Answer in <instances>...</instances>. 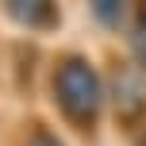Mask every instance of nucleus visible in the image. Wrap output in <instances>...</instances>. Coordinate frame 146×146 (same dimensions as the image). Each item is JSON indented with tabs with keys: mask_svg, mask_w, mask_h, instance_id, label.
<instances>
[{
	"mask_svg": "<svg viewBox=\"0 0 146 146\" xmlns=\"http://www.w3.org/2000/svg\"><path fill=\"white\" fill-rule=\"evenodd\" d=\"M8 8L31 27H42V19H50V0H8Z\"/></svg>",
	"mask_w": 146,
	"mask_h": 146,
	"instance_id": "obj_2",
	"label": "nucleus"
},
{
	"mask_svg": "<svg viewBox=\"0 0 146 146\" xmlns=\"http://www.w3.org/2000/svg\"><path fill=\"white\" fill-rule=\"evenodd\" d=\"M135 50H139V58L146 62V19L139 23V31H135Z\"/></svg>",
	"mask_w": 146,
	"mask_h": 146,
	"instance_id": "obj_4",
	"label": "nucleus"
},
{
	"mask_svg": "<svg viewBox=\"0 0 146 146\" xmlns=\"http://www.w3.org/2000/svg\"><path fill=\"white\" fill-rule=\"evenodd\" d=\"M35 146H54V142H50V139H46V142H35Z\"/></svg>",
	"mask_w": 146,
	"mask_h": 146,
	"instance_id": "obj_5",
	"label": "nucleus"
},
{
	"mask_svg": "<svg viewBox=\"0 0 146 146\" xmlns=\"http://www.w3.org/2000/svg\"><path fill=\"white\" fill-rule=\"evenodd\" d=\"M58 92H62V104H66L69 115L77 119H92L96 108H100V85H96L92 69L85 62H66L58 73Z\"/></svg>",
	"mask_w": 146,
	"mask_h": 146,
	"instance_id": "obj_1",
	"label": "nucleus"
},
{
	"mask_svg": "<svg viewBox=\"0 0 146 146\" xmlns=\"http://www.w3.org/2000/svg\"><path fill=\"white\" fill-rule=\"evenodd\" d=\"M119 4H123V0H96V15L111 27V23L119 19Z\"/></svg>",
	"mask_w": 146,
	"mask_h": 146,
	"instance_id": "obj_3",
	"label": "nucleus"
}]
</instances>
